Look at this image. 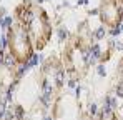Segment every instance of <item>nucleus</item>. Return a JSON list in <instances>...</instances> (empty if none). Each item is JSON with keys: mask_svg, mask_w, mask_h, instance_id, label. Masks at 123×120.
<instances>
[{"mask_svg": "<svg viewBox=\"0 0 123 120\" xmlns=\"http://www.w3.org/2000/svg\"><path fill=\"white\" fill-rule=\"evenodd\" d=\"M93 37L86 22L78 27L77 33L63 45L62 60L67 68V73L72 80H82L90 67H92V53H93Z\"/></svg>", "mask_w": 123, "mask_h": 120, "instance_id": "nucleus-1", "label": "nucleus"}, {"mask_svg": "<svg viewBox=\"0 0 123 120\" xmlns=\"http://www.w3.org/2000/svg\"><path fill=\"white\" fill-rule=\"evenodd\" d=\"M13 19L25 25L33 40L35 50L42 52L53 37V23L47 10L33 0H22L13 8Z\"/></svg>", "mask_w": 123, "mask_h": 120, "instance_id": "nucleus-2", "label": "nucleus"}, {"mask_svg": "<svg viewBox=\"0 0 123 120\" xmlns=\"http://www.w3.org/2000/svg\"><path fill=\"white\" fill-rule=\"evenodd\" d=\"M67 75L68 73L60 55H50L42 63L38 70V88H40V100L45 102L47 107H50L63 92Z\"/></svg>", "mask_w": 123, "mask_h": 120, "instance_id": "nucleus-3", "label": "nucleus"}, {"mask_svg": "<svg viewBox=\"0 0 123 120\" xmlns=\"http://www.w3.org/2000/svg\"><path fill=\"white\" fill-rule=\"evenodd\" d=\"M7 47H8L10 59L13 60L15 65H20V67L27 65L32 60L33 53L37 52L28 30L25 28L23 23L15 19L8 25V30H7Z\"/></svg>", "mask_w": 123, "mask_h": 120, "instance_id": "nucleus-4", "label": "nucleus"}, {"mask_svg": "<svg viewBox=\"0 0 123 120\" xmlns=\"http://www.w3.org/2000/svg\"><path fill=\"white\" fill-rule=\"evenodd\" d=\"M52 117L53 119H78L80 117L78 99L68 92H62L52 103Z\"/></svg>", "mask_w": 123, "mask_h": 120, "instance_id": "nucleus-5", "label": "nucleus"}, {"mask_svg": "<svg viewBox=\"0 0 123 120\" xmlns=\"http://www.w3.org/2000/svg\"><path fill=\"white\" fill-rule=\"evenodd\" d=\"M98 19L106 28H117L123 19L122 3L118 0H102L98 5Z\"/></svg>", "mask_w": 123, "mask_h": 120, "instance_id": "nucleus-6", "label": "nucleus"}, {"mask_svg": "<svg viewBox=\"0 0 123 120\" xmlns=\"http://www.w3.org/2000/svg\"><path fill=\"white\" fill-rule=\"evenodd\" d=\"M10 75H12V67H8L5 53L0 50V97H2V93H5L7 88H8V83H10V80H12Z\"/></svg>", "mask_w": 123, "mask_h": 120, "instance_id": "nucleus-7", "label": "nucleus"}, {"mask_svg": "<svg viewBox=\"0 0 123 120\" xmlns=\"http://www.w3.org/2000/svg\"><path fill=\"white\" fill-rule=\"evenodd\" d=\"M117 83H118V88L123 92V57L118 62V68H117Z\"/></svg>", "mask_w": 123, "mask_h": 120, "instance_id": "nucleus-8", "label": "nucleus"}, {"mask_svg": "<svg viewBox=\"0 0 123 120\" xmlns=\"http://www.w3.org/2000/svg\"><path fill=\"white\" fill-rule=\"evenodd\" d=\"M118 2H120V3H122V5H123V0H118Z\"/></svg>", "mask_w": 123, "mask_h": 120, "instance_id": "nucleus-9", "label": "nucleus"}]
</instances>
